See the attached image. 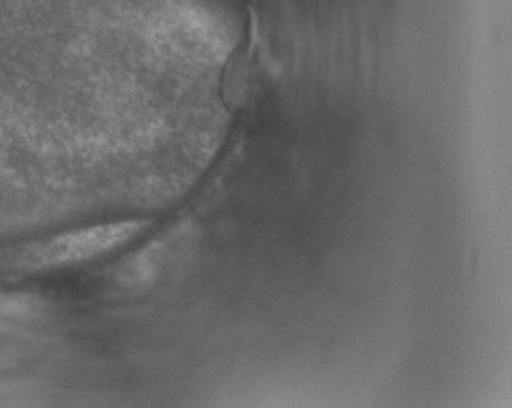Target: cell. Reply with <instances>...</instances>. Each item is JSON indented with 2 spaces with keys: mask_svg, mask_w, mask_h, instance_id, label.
I'll return each mask as SVG.
<instances>
[{
  "mask_svg": "<svg viewBox=\"0 0 512 408\" xmlns=\"http://www.w3.org/2000/svg\"><path fill=\"white\" fill-rule=\"evenodd\" d=\"M145 226V222L125 221L88 227L36 247L25 261L31 268L43 269L94 260L135 240Z\"/></svg>",
  "mask_w": 512,
  "mask_h": 408,
  "instance_id": "1",
  "label": "cell"
}]
</instances>
